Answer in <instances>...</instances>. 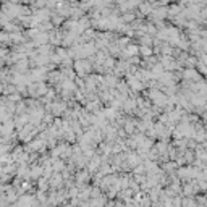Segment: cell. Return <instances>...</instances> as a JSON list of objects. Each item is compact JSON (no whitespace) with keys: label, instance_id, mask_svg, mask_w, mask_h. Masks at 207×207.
Instances as JSON below:
<instances>
[{"label":"cell","instance_id":"1","mask_svg":"<svg viewBox=\"0 0 207 207\" xmlns=\"http://www.w3.org/2000/svg\"><path fill=\"white\" fill-rule=\"evenodd\" d=\"M185 78H186V79H194V81H197V79H199V74H197L194 70H186V71H185Z\"/></svg>","mask_w":207,"mask_h":207}]
</instances>
